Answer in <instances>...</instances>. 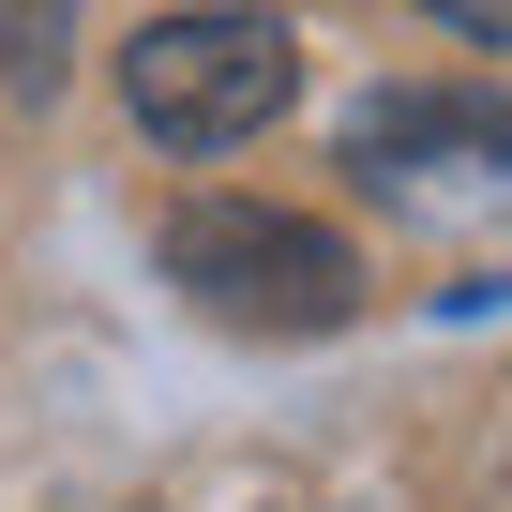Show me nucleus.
Returning <instances> with one entry per match:
<instances>
[{
    "label": "nucleus",
    "mask_w": 512,
    "mask_h": 512,
    "mask_svg": "<svg viewBox=\"0 0 512 512\" xmlns=\"http://www.w3.org/2000/svg\"><path fill=\"white\" fill-rule=\"evenodd\" d=\"M437 31H467V46H512V0H422Z\"/></svg>",
    "instance_id": "5"
},
{
    "label": "nucleus",
    "mask_w": 512,
    "mask_h": 512,
    "mask_svg": "<svg viewBox=\"0 0 512 512\" xmlns=\"http://www.w3.org/2000/svg\"><path fill=\"white\" fill-rule=\"evenodd\" d=\"M61 76H76V0H0V91L61 106Z\"/></svg>",
    "instance_id": "4"
},
{
    "label": "nucleus",
    "mask_w": 512,
    "mask_h": 512,
    "mask_svg": "<svg viewBox=\"0 0 512 512\" xmlns=\"http://www.w3.org/2000/svg\"><path fill=\"white\" fill-rule=\"evenodd\" d=\"M287 91H302V46L256 0H196V16H151L121 46V106L151 151H241L287 121Z\"/></svg>",
    "instance_id": "2"
},
{
    "label": "nucleus",
    "mask_w": 512,
    "mask_h": 512,
    "mask_svg": "<svg viewBox=\"0 0 512 512\" xmlns=\"http://www.w3.org/2000/svg\"><path fill=\"white\" fill-rule=\"evenodd\" d=\"M166 287L196 317H226V332H347L362 256L317 211H272V196H181L166 211Z\"/></svg>",
    "instance_id": "1"
},
{
    "label": "nucleus",
    "mask_w": 512,
    "mask_h": 512,
    "mask_svg": "<svg viewBox=\"0 0 512 512\" xmlns=\"http://www.w3.org/2000/svg\"><path fill=\"white\" fill-rule=\"evenodd\" d=\"M347 166L362 181H482V196H512V106L497 91H377L362 121H347Z\"/></svg>",
    "instance_id": "3"
}]
</instances>
